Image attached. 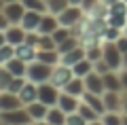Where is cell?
Segmentation results:
<instances>
[{"mask_svg":"<svg viewBox=\"0 0 127 125\" xmlns=\"http://www.w3.org/2000/svg\"><path fill=\"white\" fill-rule=\"evenodd\" d=\"M53 68H55V66H47V64L34 59L32 64H28L26 76H28V81L36 83V85H40V83H49V81H51V74H53Z\"/></svg>","mask_w":127,"mask_h":125,"instance_id":"obj_1","label":"cell"},{"mask_svg":"<svg viewBox=\"0 0 127 125\" xmlns=\"http://www.w3.org/2000/svg\"><path fill=\"white\" fill-rule=\"evenodd\" d=\"M106 26L119 28V30L123 26H127V6H125V2H114V4H110L108 13H106Z\"/></svg>","mask_w":127,"mask_h":125,"instance_id":"obj_2","label":"cell"},{"mask_svg":"<svg viewBox=\"0 0 127 125\" xmlns=\"http://www.w3.org/2000/svg\"><path fill=\"white\" fill-rule=\"evenodd\" d=\"M0 121H2V125H32V119H30V115H28L26 106L17 108V110L0 112Z\"/></svg>","mask_w":127,"mask_h":125,"instance_id":"obj_3","label":"cell"},{"mask_svg":"<svg viewBox=\"0 0 127 125\" xmlns=\"http://www.w3.org/2000/svg\"><path fill=\"white\" fill-rule=\"evenodd\" d=\"M102 59L110 66V70H119L123 64V53L117 49L114 42H104L102 45Z\"/></svg>","mask_w":127,"mask_h":125,"instance_id":"obj_4","label":"cell"},{"mask_svg":"<svg viewBox=\"0 0 127 125\" xmlns=\"http://www.w3.org/2000/svg\"><path fill=\"white\" fill-rule=\"evenodd\" d=\"M59 93H62V91H59L51 81H49V83H40V85H38V102L47 104L49 108L51 106H57Z\"/></svg>","mask_w":127,"mask_h":125,"instance_id":"obj_5","label":"cell"},{"mask_svg":"<svg viewBox=\"0 0 127 125\" xmlns=\"http://www.w3.org/2000/svg\"><path fill=\"white\" fill-rule=\"evenodd\" d=\"M72 76H74L72 68L64 66V64H57V66L53 68V74H51V83H53L57 89H64V87H66V83H68Z\"/></svg>","mask_w":127,"mask_h":125,"instance_id":"obj_6","label":"cell"},{"mask_svg":"<svg viewBox=\"0 0 127 125\" xmlns=\"http://www.w3.org/2000/svg\"><path fill=\"white\" fill-rule=\"evenodd\" d=\"M83 81H85V89L89 91V93H97V95H104V93H106L104 79H102V74H100V72L91 70V72H89V74H87Z\"/></svg>","mask_w":127,"mask_h":125,"instance_id":"obj_7","label":"cell"},{"mask_svg":"<svg viewBox=\"0 0 127 125\" xmlns=\"http://www.w3.org/2000/svg\"><path fill=\"white\" fill-rule=\"evenodd\" d=\"M17 108H23V102L19 100L17 93H11V91H0V112L17 110Z\"/></svg>","mask_w":127,"mask_h":125,"instance_id":"obj_8","label":"cell"},{"mask_svg":"<svg viewBox=\"0 0 127 125\" xmlns=\"http://www.w3.org/2000/svg\"><path fill=\"white\" fill-rule=\"evenodd\" d=\"M104 100V108L106 112H123V98H121V91H106L102 95Z\"/></svg>","mask_w":127,"mask_h":125,"instance_id":"obj_9","label":"cell"},{"mask_svg":"<svg viewBox=\"0 0 127 125\" xmlns=\"http://www.w3.org/2000/svg\"><path fill=\"white\" fill-rule=\"evenodd\" d=\"M81 13H83V9H81V6H68L66 11H62V13L57 15L59 26L72 28L74 23H78V19H81Z\"/></svg>","mask_w":127,"mask_h":125,"instance_id":"obj_10","label":"cell"},{"mask_svg":"<svg viewBox=\"0 0 127 125\" xmlns=\"http://www.w3.org/2000/svg\"><path fill=\"white\" fill-rule=\"evenodd\" d=\"M40 19H42V13H36V11H28V9H26V13H23L19 26H21L26 32H38Z\"/></svg>","mask_w":127,"mask_h":125,"instance_id":"obj_11","label":"cell"},{"mask_svg":"<svg viewBox=\"0 0 127 125\" xmlns=\"http://www.w3.org/2000/svg\"><path fill=\"white\" fill-rule=\"evenodd\" d=\"M57 106L62 108L66 115H72V112L78 110V106H81V98H74V95L70 93H59V100H57Z\"/></svg>","mask_w":127,"mask_h":125,"instance_id":"obj_12","label":"cell"},{"mask_svg":"<svg viewBox=\"0 0 127 125\" xmlns=\"http://www.w3.org/2000/svg\"><path fill=\"white\" fill-rule=\"evenodd\" d=\"M2 11H4V15L9 17L11 23H19L21 17H23V13H26V6L21 4V0H17V2H6Z\"/></svg>","mask_w":127,"mask_h":125,"instance_id":"obj_13","label":"cell"},{"mask_svg":"<svg viewBox=\"0 0 127 125\" xmlns=\"http://www.w3.org/2000/svg\"><path fill=\"white\" fill-rule=\"evenodd\" d=\"M26 110H28V115H30L32 123H38V121H45V119H47V112H49V106L36 100V102L28 104V106H26Z\"/></svg>","mask_w":127,"mask_h":125,"instance_id":"obj_14","label":"cell"},{"mask_svg":"<svg viewBox=\"0 0 127 125\" xmlns=\"http://www.w3.org/2000/svg\"><path fill=\"white\" fill-rule=\"evenodd\" d=\"M6 42L13 47L21 45V42H26V30H23L21 26H17V23H11L9 28H6Z\"/></svg>","mask_w":127,"mask_h":125,"instance_id":"obj_15","label":"cell"},{"mask_svg":"<svg viewBox=\"0 0 127 125\" xmlns=\"http://www.w3.org/2000/svg\"><path fill=\"white\" fill-rule=\"evenodd\" d=\"M19 100L23 102V106H28V104L36 102L38 100V85L36 83H32V81H26V85H23V89L19 91Z\"/></svg>","mask_w":127,"mask_h":125,"instance_id":"obj_16","label":"cell"},{"mask_svg":"<svg viewBox=\"0 0 127 125\" xmlns=\"http://www.w3.org/2000/svg\"><path fill=\"white\" fill-rule=\"evenodd\" d=\"M36 53H38V49H36V47H32V45H28V42H21V45L15 47V57L23 59L26 64L34 62V59H36Z\"/></svg>","mask_w":127,"mask_h":125,"instance_id":"obj_17","label":"cell"},{"mask_svg":"<svg viewBox=\"0 0 127 125\" xmlns=\"http://www.w3.org/2000/svg\"><path fill=\"white\" fill-rule=\"evenodd\" d=\"M85 81L81 79V76H72V79L66 83V87H64V93H70L74 95V98H83V93H85Z\"/></svg>","mask_w":127,"mask_h":125,"instance_id":"obj_18","label":"cell"},{"mask_svg":"<svg viewBox=\"0 0 127 125\" xmlns=\"http://www.w3.org/2000/svg\"><path fill=\"white\" fill-rule=\"evenodd\" d=\"M85 57H87V55H85V49L78 45L76 49L68 51V53H64V55H62V62H59V64H64V66L72 68V66H76V64L81 62V59H85Z\"/></svg>","mask_w":127,"mask_h":125,"instance_id":"obj_19","label":"cell"},{"mask_svg":"<svg viewBox=\"0 0 127 125\" xmlns=\"http://www.w3.org/2000/svg\"><path fill=\"white\" fill-rule=\"evenodd\" d=\"M81 100H83L85 104H89V106L93 108V110L97 112L100 117L106 112V108H104V100H102V95H97V93H89V91H85Z\"/></svg>","mask_w":127,"mask_h":125,"instance_id":"obj_20","label":"cell"},{"mask_svg":"<svg viewBox=\"0 0 127 125\" xmlns=\"http://www.w3.org/2000/svg\"><path fill=\"white\" fill-rule=\"evenodd\" d=\"M57 28H59L57 15H42L40 26H38V34H53Z\"/></svg>","mask_w":127,"mask_h":125,"instance_id":"obj_21","label":"cell"},{"mask_svg":"<svg viewBox=\"0 0 127 125\" xmlns=\"http://www.w3.org/2000/svg\"><path fill=\"white\" fill-rule=\"evenodd\" d=\"M104 79V87L106 91H121L123 85H121V74H117L114 70H108L106 74H102Z\"/></svg>","mask_w":127,"mask_h":125,"instance_id":"obj_22","label":"cell"},{"mask_svg":"<svg viewBox=\"0 0 127 125\" xmlns=\"http://www.w3.org/2000/svg\"><path fill=\"white\" fill-rule=\"evenodd\" d=\"M36 59L42 64H47V66H57L59 62H62V55H59L57 49H51V51H38L36 53Z\"/></svg>","mask_w":127,"mask_h":125,"instance_id":"obj_23","label":"cell"},{"mask_svg":"<svg viewBox=\"0 0 127 125\" xmlns=\"http://www.w3.org/2000/svg\"><path fill=\"white\" fill-rule=\"evenodd\" d=\"M66 112L62 110L59 106H51L49 108V112H47V123H51V125H66Z\"/></svg>","mask_w":127,"mask_h":125,"instance_id":"obj_24","label":"cell"},{"mask_svg":"<svg viewBox=\"0 0 127 125\" xmlns=\"http://www.w3.org/2000/svg\"><path fill=\"white\" fill-rule=\"evenodd\" d=\"M4 68H6L13 76H26V72H28V64L23 62V59H17V57H13L11 62H6Z\"/></svg>","mask_w":127,"mask_h":125,"instance_id":"obj_25","label":"cell"},{"mask_svg":"<svg viewBox=\"0 0 127 125\" xmlns=\"http://www.w3.org/2000/svg\"><path fill=\"white\" fill-rule=\"evenodd\" d=\"M93 70V62H89V59H81V62L76 64V66H72V72H74V76H81V79H85L89 72Z\"/></svg>","mask_w":127,"mask_h":125,"instance_id":"obj_26","label":"cell"},{"mask_svg":"<svg viewBox=\"0 0 127 125\" xmlns=\"http://www.w3.org/2000/svg\"><path fill=\"white\" fill-rule=\"evenodd\" d=\"M76 112L87 121V123H91V121H97V119H100V115H97V112H95L93 108L89 106V104H85L83 100H81V106H78V110H76Z\"/></svg>","mask_w":127,"mask_h":125,"instance_id":"obj_27","label":"cell"},{"mask_svg":"<svg viewBox=\"0 0 127 125\" xmlns=\"http://www.w3.org/2000/svg\"><path fill=\"white\" fill-rule=\"evenodd\" d=\"M36 49L38 51H51V49H57V42H55V38L51 34H40Z\"/></svg>","mask_w":127,"mask_h":125,"instance_id":"obj_28","label":"cell"},{"mask_svg":"<svg viewBox=\"0 0 127 125\" xmlns=\"http://www.w3.org/2000/svg\"><path fill=\"white\" fill-rule=\"evenodd\" d=\"M21 4L26 6L28 11H36V13H45L47 9V0H21Z\"/></svg>","mask_w":127,"mask_h":125,"instance_id":"obj_29","label":"cell"},{"mask_svg":"<svg viewBox=\"0 0 127 125\" xmlns=\"http://www.w3.org/2000/svg\"><path fill=\"white\" fill-rule=\"evenodd\" d=\"M68 0H47V9L51 11V15H59L62 11L68 9Z\"/></svg>","mask_w":127,"mask_h":125,"instance_id":"obj_30","label":"cell"},{"mask_svg":"<svg viewBox=\"0 0 127 125\" xmlns=\"http://www.w3.org/2000/svg\"><path fill=\"white\" fill-rule=\"evenodd\" d=\"M15 57V47L13 45H2L0 47V66H6V62H11V59Z\"/></svg>","mask_w":127,"mask_h":125,"instance_id":"obj_31","label":"cell"},{"mask_svg":"<svg viewBox=\"0 0 127 125\" xmlns=\"http://www.w3.org/2000/svg\"><path fill=\"white\" fill-rule=\"evenodd\" d=\"M121 117H123V112H104L100 117V121L104 125H121Z\"/></svg>","mask_w":127,"mask_h":125,"instance_id":"obj_32","label":"cell"},{"mask_svg":"<svg viewBox=\"0 0 127 125\" xmlns=\"http://www.w3.org/2000/svg\"><path fill=\"white\" fill-rule=\"evenodd\" d=\"M76 47H78V40L70 36V38H66L64 42H59V45H57V51H59V55H64V53H68V51L76 49Z\"/></svg>","mask_w":127,"mask_h":125,"instance_id":"obj_33","label":"cell"},{"mask_svg":"<svg viewBox=\"0 0 127 125\" xmlns=\"http://www.w3.org/2000/svg\"><path fill=\"white\" fill-rule=\"evenodd\" d=\"M51 36H53V38H55V42L59 45V42H64L66 38H70V36H72V30H70V28H66V26H59L57 30H55L53 34H51Z\"/></svg>","mask_w":127,"mask_h":125,"instance_id":"obj_34","label":"cell"},{"mask_svg":"<svg viewBox=\"0 0 127 125\" xmlns=\"http://www.w3.org/2000/svg\"><path fill=\"white\" fill-rule=\"evenodd\" d=\"M11 81H13V74H11L4 66H0V91H6V89H9Z\"/></svg>","mask_w":127,"mask_h":125,"instance_id":"obj_35","label":"cell"},{"mask_svg":"<svg viewBox=\"0 0 127 125\" xmlns=\"http://www.w3.org/2000/svg\"><path fill=\"white\" fill-rule=\"evenodd\" d=\"M66 125H89V123H87L78 112H72V115L66 117Z\"/></svg>","mask_w":127,"mask_h":125,"instance_id":"obj_36","label":"cell"},{"mask_svg":"<svg viewBox=\"0 0 127 125\" xmlns=\"http://www.w3.org/2000/svg\"><path fill=\"white\" fill-rule=\"evenodd\" d=\"M114 45H117V49L121 51L123 55H125V53H127V36H125V34H123V36H119V38L114 40Z\"/></svg>","mask_w":127,"mask_h":125,"instance_id":"obj_37","label":"cell"},{"mask_svg":"<svg viewBox=\"0 0 127 125\" xmlns=\"http://www.w3.org/2000/svg\"><path fill=\"white\" fill-rule=\"evenodd\" d=\"M11 26V21H9V17L4 15V11H0V30L2 32H6V28Z\"/></svg>","mask_w":127,"mask_h":125,"instance_id":"obj_38","label":"cell"},{"mask_svg":"<svg viewBox=\"0 0 127 125\" xmlns=\"http://www.w3.org/2000/svg\"><path fill=\"white\" fill-rule=\"evenodd\" d=\"M121 85H123V89L127 91V70L121 72Z\"/></svg>","mask_w":127,"mask_h":125,"instance_id":"obj_39","label":"cell"},{"mask_svg":"<svg viewBox=\"0 0 127 125\" xmlns=\"http://www.w3.org/2000/svg\"><path fill=\"white\" fill-rule=\"evenodd\" d=\"M97 0H83V4H81V9H89V4H95Z\"/></svg>","mask_w":127,"mask_h":125,"instance_id":"obj_40","label":"cell"},{"mask_svg":"<svg viewBox=\"0 0 127 125\" xmlns=\"http://www.w3.org/2000/svg\"><path fill=\"white\" fill-rule=\"evenodd\" d=\"M121 98H123V112L127 115V91H125V93H121Z\"/></svg>","mask_w":127,"mask_h":125,"instance_id":"obj_41","label":"cell"},{"mask_svg":"<svg viewBox=\"0 0 127 125\" xmlns=\"http://www.w3.org/2000/svg\"><path fill=\"white\" fill-rule=\"evenodd\" d=\"M2 45H6V34L0 30V47H2Z\"/></svg>","mask_w":127,"mask_h":125,"instance_id":"obj_42","label":"cell"},{"mask_svg":"<svg viewBox=\"0 0 127 125\" xmlns=\"http://www.w3.org/2000/svg\"><path fill=\"white\" fill-rule=\"evenodd\" d=\"M68 4H70V6H81L83 0H68Z\"/></svg>","mask_w":127,"mask_h":125,"instance_id":"obj_43","label":"cell"},{"mask_svg":"<svg viewBox=\"0 0 127 125\" xmlns=\"http://www.w3.org/2000/svg\"><path fill=\"white\" fill-rule=\"evenodd\" d=\"M121 68H123V70H127V53L123 55V64H121Z\"/></svg>","mask_w":127,"mask_h":125,"instance_id":"obj_44","label":"cell"},{"mask_svg":"<svg viewBox=\"0 0 127 125\" xmlns=\"http://www.w3.org/2000/svg\"><path fill=\"white\" fill-rule=\"evenodd\" d=\"M121 125H127V115L123 112V117H121Z\"/></svg>","mask_w":127,"mask_h":125,"instance_id":"obj_45","label":"cell"},{"mask_svg":"<svg viewBox=\"0 0 127 125\" xmlns=\"http://www.w3.org/2000/svg\"><path fill=\"white\" fill-rule=\"evenodd\" d=\"M34 125H51V123H47V121H38V123H34Z\"/></svg>","mask_w":127,"mask_h":125,"instance_id":"obj_46","label":"cell"},{"mask_svg":"<svg viewBox=\"0 0 127 125\" xmlns=\"http://www.w3.org/2000/svg\"><path fill=\"white\" fill-rule=\"evenodd\" d=\"M4 9V0H0V11Z\"/></svg>","mask_w":127,"mask_h":125,"instance_id":"obj_47","label":"cell"},{"mask_svg":"<svg viewBox=\"0 0 127 125\" xmlns=\"http://www.w3.org/2000/svg\"><path fill=\"white\" fill-rule=\"evenodd\" d=\"M4 2H17V0H4Z\"/></svg>","mask_w":127,"mask_h":125,"instance_id":"obj_48","label":"cell"},{"mask_svg":"<svg viewBox=\"0 0 127 125\" xmlns=\"http://www.w3.org/2000/svg\"><path fill=\"white\" fill-rule=\"evenodd\" d=\"M125 36H127V26H125Z\"/></svg>","mask_w":127,"mask_h":125,"instance_id":"obj_49","label":"cell"},{"mask_svg":"<svg viewBox=\"0 0 127 125\" xmlns=\"http://www.w3.org/2000/svg\"><path fill=\"white\" fill-rule=\"evenodd\" d=\"M123 2H125V4H127V0H123Z\"/></svg>","mask_w":127,"mask_h":125,"instance_id":"obj_50","label":"cell"},{"mask_svg":"<svg viewBox=\"0 0 127 125\" xmlns=\"http://www.w3.org/2000/svg\"><path fill=\"white\" fill-rule=\"evenodd\" d=\"M0 125H2V121H0Z\"/></svg>","mask_w":127,"mask_h":125,"instance_id":"obj_51","label":"cell"},{"mask_svg":"<svg viewBox=\"0 0 127 125\" xmlns=\"http://www.w3.org/2000/svg\"><path fill=\"white\" fill-rule=\"evenodd\" d=\"M32 125H34V123H32Z\"/></svg>","mask_w":127,"mask_h":125,"instance_id":"obj_52","label":"cell"}]
</instances>
